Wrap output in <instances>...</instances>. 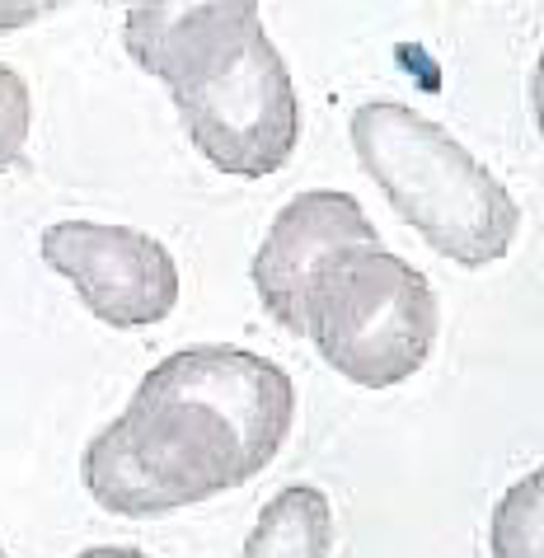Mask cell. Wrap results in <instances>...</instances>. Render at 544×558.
<instances>
[{
    "label": "cell",
    "instance_id": "1",
    "mask_svg": "<svg viewBox=\"0 0 544 558\" xmlns=\"http://www.w3.org/2000/svg\"><path fill=\"white\" fill-rule=\"evenodd\" d=\"M297 390L244 348H183L155 362L132 404L81 456V478L113 517H165L244 488L282 451Z\"/></svg>",
    "mask_w": 544,
    "mask_h": 558
},
{
    "label": "cell",
    "instance_id": "2",
    "mask_svg": "<svg viewBox=\"0 0 544 558\" xmlns=\"http://www.w3.org/2000/svg\"><path fill=\"white\" fill-rule=\"evenodd\" d=\"M128 52L165 81L211 169L268 179L291 160L301 104L282 52L263 34L258 5H132Z\"/></svg>",
    "mask_w": 544,
    "mask_h": 558
},
{
    "label": "cell",
    "instance_id": "3",
    "mask_svg": "<svg viewBox=\"0 0 544 558\" xmlns=\"http://www.w3.org/2000/svg\"><path fill=\"white\" fill-rule=\"evenodd\" d=\"M348 132L362 169L442 258L460 268L507 258L521 230L517 197L442 122L413 113L409 104L376 99L356 108Z\"/></svg>",
    "mask_w": 544,
    "mask_h": 558
},
{
    "label": "cell",
    "instance_id": "4",
    "mask_svg": "<svg viewBox=\"0 0 544 558\" xmlns=\"http://www.w3.org/2000/svg\"><path fill=\"white\" fill-rule=\"evenodd\" d=\"M310 343L362 390H390L427 366L437 296L409 258L362 250L324 277L310 305Z\"/></svg>",
    "mask_w": 544,
    "mask_h": 558
},
{
    "label": "cell",
    "instance_id": "5",
    "mask_svg": "<svg viewBox=\"0 0 544 558\" xmlns=\"http://www.w3.org/2000/svg\"><path fill=\"white\" fill-rule=\"evenodd\" d=\"M362 250H380V230L371 226V216L352 193H297L263 235L249 277H254L263 310L287 333L310 338V305H315L319 282Z\"/></svg>",
    "mask_w": 544,
    "mask_h": 558
},
{
    "label": "cell",
    "instance_id": "6",
    "mask_svg": "<svg viewBox=\"0 0 544 558\" xmlns=\"http://www.w3.org/2000/svg\"><path fill=\"white\" fill-rule=\"evenodd\" d=\"M43 263L67 277L89 315L113 329H146L179 305L174 254L146 230L57 221L43 230Z\"/></svg>",
    "mask_w": 544,
    "mask_h": 558
},
{
    "label": "cell",
    "instance_id": "7",
    "mask_svg": "<svg viewBox=\"0 0 544 558\" xmlns=\"http://www.w3.org/2000/svg\"><path fill=\"white\" fill-rule=\"evenodd\" d=\"M334 549V507L319 488L291 484L263 502L244 558H329Z\"/></svg>",
    "mask_w": 544,
    "mask_h": 558
},
{
    "label": "cell",
    "instance_id": "8",
    "mask_svg": "<svg viewBox=\"0 0 544 558\" xmlns=\"http://www.w3.org/2000/svg\"><path fill=\"white\" fill-rule=\"evenodd\" d=\"M488 549L493 558H544V464L497 498Z\"/></svg>",
    "mask_w": 544,
    "mask_h": 558
},
{
    "label": "cell",
    "instance_id": "9",
    "mask_svg": "<svg viewBox=\"0 0 544 558\" xmlns=\"http://www.w3.org/2000/svg\"><path fill=\"white\" fill-rule=\"evenodd\" d=\"M28 122H34V104H28L24 75L0 61V174L10 165H20L24 142H28Z\"/></svg>",
    "mask_w": 544,
    "mask_h": 558
},
{
    "label": "cell",
    "instance_id": "10",
    "mask_svg": "<svg viewBox=\"0 0 544 558\" xmlns=\"http://www.w3.org/2000/svg\"><path fill=\"white\" fill-rule=\"evenodd\" d=\"M52 5H0V28H14V24H28L38 14H48Z\"/></svg>",
    "mask_w": 544,
    "mask_h": 558
},
{
    "label": "cell",
    "instance_id": "11",
    "mask_svg": "<svg viewBox=\"0 0 544 558\" xmlns=\"http://www.w3.org/2000/svg\"><path fill=\"white\" fill-rule=\"evenodd\" d=\"M531 108H535V128H540V136H544V48H540L535 81H531Z\"/></svg>",
    "mask_w": 544,
    "mask_h": 558
},
{
    "label": "cell",
    "instance_id": "12",
    "mask_svg": "<svg viewBox=\"0 0 544 558\" xmlns=\"http://www.w3.org/2000/svg\"><path fill=\"white\" fill-rule=\"evenodd\" d=\"M75 558H150L142 549H122V545H95V549H85V554H75Z\"/></svg>",
    "mask_w": 544,
    "mask_h": 558
},
{
    "label": "cell",
    "instance_id": "13",
    "mask_svg": "<svg viewBox=\"0 0 544 558\" xmlns=\"http://www.w3.org/2000/svg\"><path fill=\"white\" fill-rule=\"evenodd\" d=\"M0 558H10V554H5V549H0Z\"/></svg>",
    "mask_w": 544,
    "mask_h": 558
}]
</instances>
